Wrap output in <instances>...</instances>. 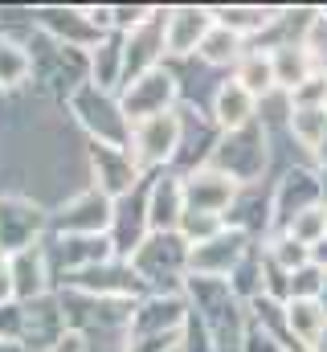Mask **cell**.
Here are the masks:
<instances>
[{
    "mask_svg": "<svg viewBox=\"0 0 327 352\" xmlns=\"http://www.w3.org/2000/svg\"><path fill=\"white\" fill-rule=\"evenodd\" d=\"M66 111H70V123L86 135V144H111V148L131 144V119H127L119 94L86 82L66 98Z\"/></svg>",
    "mask_w": 327,
    "mask_h": 352,
    "instance_id": "6da1fadb",
    "label": "cell"
},
{
    "mask_svg": "<svg viewBox=\"0 0 327 352\" xmlns=\"http://www.w3.org/2000/svg\"><path fill=\"white\" fill-rule=\"evenodd\" d=\"M127 263L144 295H180L188 283V246L180 234H152Z\"/></svg>",
    "mask_w": 327,
    "mask_h": 352,
    "instance_id": "7a4b0ae2",
    "label": "cell"
},
{
    "mask_svg": "<svg viewBox=\"0 0 327 352\" xmlns=\"http://www.w3.org/2000/svg\"><path fill=\"white\" fill-rule=\"evenodd\" d=\"M209 164H213L217 173H225L229 180H238L242 188L262 184L266 164H270V135H266V123L258 119V123H249L242 131L221 135L217 148H213V156H209Z\"/></svg>",
    "mask_w": 327,
    "mask_h": 352,
    "instance_id": "3957f363",
    "label": "cell"
},
{
    "mask_svg": "<svg viewBox=\"0 0 327 352\" xmlns=\"http://www.w3.org/2000/svg\"><path fill=\"white\" fill-rule=\"evenodd\" d=\"M127 152H131V160L139 164L144 176L176 168V156H180V107L131 123V144H127Z\"/></svg>",
    "mask_w": 327,
    "mask_h": 352,
    "instance_id": "277c9868",
    "label": "cell"
},
{
    "mask_svg": "<svg viewBox=\"0 0 327 352\" xmlns=\"http://www.w3.org/2000/svg\"><path fill=\"white\" fill-rule=\"evenodd\" d=\"M111 213H115V201L106 192H98L94 184H86L78 192H70L58 209H49V238H98V234H111Z\"/></svg>",
    "mask_w": 327,
    "mask_h": 352,
    "instance_id": "5b68a950",
    "label": "cell"
},
{
    "mask_svg": "<svg viewBox=\"0 0 327 352\" xmlns=\"http://www.w3.org/2000/svg\"><path fill=\"white\" fill-rule=\"evenodd\" d=\"M49 238V209L25 192L0 197V250L12 258L29 246H41Z\"/></svg>",
    "mask_w": 327,
    "mask_h": 352,
    "instance_id": "8992f818",
    "label": "cell"
},
{
    "mask_svg": "<svg viewBox=\"0 0 327 352\" xmlns=\"http://www.w3.org/2000/svg\"><path fill=\"white\" fill-rule=\"evenodd\" d=\"M258 246V238H249L238 226H225L217 238H209L205 246L188 250V278H213V283H229L234 270L249 258V250Z\"/></svg>",
    "mask_w": 327,
    "mask_h": 352,
    "instance_id": "52a82bcc",
    "label": "cell"
},
{
    "mask_svg": "<svg viewBox=\"0 0 327 352\" xmlns=\"http://www.w3.org/2000/svg\"><path fill=\"white\" fill-rule=\"evenodd\" d=\"M319 205H327L324 176L315 168H286L282 180H274L270 188V234L286 230L299 213L319 209Z\"/></svg>",
    "mask_w": 327,
    "mask_h": 352,
    "instance_id": "ba28073f",
    "label": "cell"
},
{
    "mask_svg": "<svg viewBox=\"0 0 327 352\" xmlns=\"http://www.w3.org/2000/svg\"><path fill=\"white\" fill-rule=\"evenodd\" d=\"M33 29L66 50H82L90 54L106 33L90 21L86 4H45V8H33Z\"/></svg>",
    "mask_w": 327,
    "mask_h": 352,
    "instance_id": "9c48e42d",
    "label": "cell"
},
{
    "mask_svg": "<svg viewBox=\"0 0 327 352\" xmlns=\"http://www.w3.org/2000/svg\"><path fill=\"white\" fill-rule=\"evenodd\" d=\"M119 102H123V111H127L131 123L152 119V115H164V111H176V107H180V74H176L172 62H168L160 70L135 78L131 87H123L119 90Z\"/></svg>",
    "mask_w": 327,
    "mask_h": 352,
    "instance_id": "30bf717a",
    "label": "cell"
},
{
    "mask_svg": "<svg viewBox=\"0 0 327 352\" xmlns=\"http://www.w3.org/2000/svg\"><path fill=\"white\" fill-rule=\"evenodd\" d=\"M209 29H213V8L209 4H172V8H164V54H168V62L196 58Z\"/></svg>",
    "mask_w": 327,
    "mask_h": 352,
    "instance_id": "8fae6325",
    "label": "cell"
},
{
    "mask_svg": "<svg viewBox=\"0 0 327 352\" xmlns=\"http://www.w3.org/2000/svg\"><path fill=\"white\" fill-rule=\"evenodd\" d=\"M86 168H90V184L98 192H106L111 201L127 197L144 180L139 164L131 160V152L127 148H111V144H86Z\"/></svg>",
    "mask_w": 327,
    "mask_h": 352,
    "instance_id": "7c38bea8",
    "label": "cell"
},
{
    "mask_svg": "<svg viewBox=\"0 0 327 352\" xmlns=\"http://www.w3.org/2000/svg\"><path fill=\"white\" fill-rule=\"evenodd\" d=\"M111 246L119 258H131L148 238H152V226H148V176L115 201V213H111Z\"/></svg>",
    "mask_w": 327,
    "mask_h": 352,
    "instance_id": "4fadbf2b",
    "label": "cell"
},
{
    "mask_svg": "<svg viewBox=\"0 0 327 352\" xmlns=\"http://www.w3.org/2000/svg\"><path fill=\"white\" fill-rule=\"evenodd\" d=\"M242 184L229 180L225 173H217L213 164L184 173V209L192 213H213V217H229V209L238 205Z\"/></svg>",
    "mask_w": 327,
    "mask_h": 352,
    "instance_id": "5bb4252c",
    "label": "cell"
},
{
    "mask_svg": "<svg viewBox=\"0 0 327 352\" xmlns=\"http://www.w3.org/2000/svg\"><path fill=\"white\" fill-rule=\"evenodd\" d=\"M58 287L82 291V295H98V299H144V287H139V278H135V270H131L127 258H111L102 266H90L82 274L62 278Z\"/></svg>",
    "mask_w": 327,
    "mask_h": 352,
    "instance_id": "9a60e30c",
    "label": "cell"
},
{
    "mask_svg": "<svg viewBox=\"0 0 327 352\" xmlns=\"http://www.w3.org/2000/svg\"><path fill=\"white\" fill-rule=\"evenodd\" d=\"M45 254H49V266H54V278H70V274H82L90 266H102L115 254L111 238L98 234V238H45Z\"/></svg>",
    "mask_w": 327,
    "mask_h": 352,
    "instance_id": "2e32d148",
    "label": "cell"
},
{
    "mask_svg": "<svg viewBox=\"0 0 327 352\" xmlns=\"http://www.w3.org/2000/svg\"><path fill=\"white\" fill-rule=\"evenodd\" d=\"M188 320V299L180 295H144L131 311L127 336H180Z\"/></svg>",
    "mask_w": 327,
    "mask_h": 352,
    "instance_id": "e0dca14e",
    "label": "cell"
},
{
    "mask_svg": "<svg viewBox=\"0 0 327 352\" xmlns=\"http://www.w3.org/2000/svg\"><path fill=\"white\" fill-rule=\"evenodd\" d=\"M66 332L70 328H66V311H62L58 291H49V295H41L33 303H21V340L29 349H37V352L54 349Z\"/></svg>",
    "mask_w": 327,
    "mask_h": 352,
    "instance_id": "ac0fdd59",
    "label": "cell"
},
{
    "mask_svg": "<svg viewBox=\"0 0 327 352\" xmlns=\"http://www.w3.org/2000/svg\"><path fill=\"white\" fill-rule=\"evenodd\" d=\"M8 278H12V303H33V299L49 295V291H58V278H54V266H49V254H45V242L12 254L8 258Z\"/></svg>",
    "mask_w": 327,
    "mask_h": 352,
    "instance_id": "d6986e66",
    "label": "cell"
},
{
    "mask_svg": "<svg viewBox=\"0 0 327 352\" xmlns=\"http://www.w3.org/2000/svg\"><path fill=\"white\" fill-rule=\"evenodd\" d=\"M258 107H262V102H258L242 82H234V74L221 78V82L213 87V94H209V119H213V127H217L221 135L258 123Z\"/></svg>",
    "mask_w": 327,
    "mask_h": 352,
    "instance_id": "ffe728a7",
    "label": "cell"
},
{
    "mask_svg": "<svg viewBox=\"0 0 327 352\" xmlns=\"http://www.w3.org/2000/svg\"><path fill=\"white\" fill-rule=\"evenodd\" d=\"M184 217V176L176 168L148 176V226L152 234H176Z\"/></svg>",
    "mask_w": 327,
    "mask_h": 352,
    "instance_id": "44dd1931",
    "label": "cell"
},
{
    "mask_svg": "<svg viewBox=\"0 0 327 352\" xmlns=\"http://www.w3.org/2000/svg\"><path fill=\"white\" fill-rule=\"evenodd\" d=\"M286 332H291L295 352L299 349H319V340L327 336L324 299H291V303H286Z\"/></svg>",
    "mask_w": 327,
    "mask_h": 352,
    "instance_id": "7402d4cb",
    "label": "cell"
},
{
    "mask_svg": "<svg viewBox=\"0 0 327 352\" xmlns=\"http://www.w3.org/2000/svg\"><path fill=\"white\" fill-rule=\"evenodd\" d=\"M282 8H262V4H213V21L229 33H238L242 41L249 37H262L278 25Z\"/></svg>",
    "mask_w": 327,
    "mask_h": 352,
    "instance_id": "603a6c76",
    "label": "cell"
},
{
    "mask_svg": "<svg viewBox=\"0 0 327 352\" xmlns=\"http://www.w3.org/2000/svg\"><path fill=\"white\" fill-rule=\"evenodd\" d=\"M270 62H274V87H278L282 98L315 74V62L307 58V50L299 41H274L270 45Z\"/></svg>",
    "mask_w": 327,
    "mask_h": 352,
    "instance_id": "cb8c5ba5",
    "label": "cell"
},
{
    "mask_svg": "<svg viewBox=\"0 0 327 352\" xmlns=\"http://www.w3.org/2000/svg\"><path fill=\"white\" fill-rule=\"evenodd\" d=\"M86 66H90V82L94 87L119 94V87H123V33H106L86 54Z\"/></svg>",
    "mask_w": 327,
    "mask_h": 352,
    "instance_id": "d4e9b609",
    "label": "cell"
},
{
    "mask_svg": "<svg viewBox=\"0 0 327 352\" xmlns=\"http://www.w3.org/2000/svg\"><path fill=\"white\" fill-rule=\"evenodd\" d=\"M33 82V50L12 37L0 33V94H16Z\"/></svg>",
    "mask_w": 327,
    "mask_h": 352,
    "instance_id": "484cf974",
    "label": "cell"
},
{
    "mask_svg": "<svg viewBox=\"0 0 327 352\" xmlns=\"http://www.w3.org/2000/svg\"><path fill=\"white\" fill-rule=\"evenodd\" d=\"M234 82H242L258 102H266V98H274L278 87H274V62H270V50H262V45H249L242 58H238V66H234Z\"/></svg>",
    "mask_w": 327,
    "mask_h": 352,
    "instance_id": "4316f807",
    "label": "cell"
},
{
    "mask_svg": "<svg viewBox=\"0 0 327 352\" xmlns=\"http://www.w3.org/2000/svg\"><path fill=\"white\" fill-rule=\"evenodd\" d=\"M245 50H249V45H245L238 33H229V29H221V25L213 21L209 37H205V41H201V50H196V62H201V66H209V70H234Z\"/></svg>",
    "mask_w": 327,
    "mask_h": 352,
    "instance_id": "83f0119b",
    "label": "cell"
},
{
    "mask_svg": "<svg viewBox=\"0 0 327 352\" xmlns=\"http://www.w3.org/2000/svg\"><path fill=\"white\" fill-rule=\"evenodd\" d=\"M286 131L299 148L315 152L327 140V107H286Z\"/></svg>",
    "mask_w": 327,
    "mask_h": 352,
    "instance_id": "f1b7e54d",
    "label": "cell"
},
{
    "mask_svg": "<svg viewBox=\"0 0 327 352\" xmlns=\"http://www.w3.org/2000/svg\"><path fill=\"white\" fill-rule=\"evenodd\" d=\"M299 45L307 50V58L315 62V70H327V8H311L307 12Z\"/></svg>",
    "mask_w": 327,
    "mask_h": 352,
    "instance_id": "f546056e",
    "label": "cell"
},
{
    "mask_svg": "<svg viewBox=\"0 0 327 352\" xmlns=\"http://www.w3.org/2000/svg\"><path fill=\"white\" fill-rule=\"evenodd\" d=\"M229 221L225 217H213V213H192V209H184V217H180V238H184V246L192 250V246H205L209 238H217L221 230H225Z\"/></svg>",
    "mask_w": 327,
    "mask_h": 352,
    "instance_id": "4dcf8cb0",
    "label": "cell"
},
{
    "mask_svg": "<svg viewBox=\"0 0 327 352\" xmlns=\"http://www.w3.org/2000/svg\"><path fill=\"white\" fill-rule=\"evenodd\" d=\"M278 234H291L295 242H303L307 250L315 246V242H324L327 238V205H319V209H307V213H299L286 230H278Z\"/></svg>",
    "mask_w": 327,
    "mask_h": 352,
    "instance_id": "1f68e13d",
    "label": "cell"
},
{
    "mask_svg": "<svg viewBox=\"0 0 327 352\" xmlns=\"http://www.w3.org/2000/svg\"><path fill=\"white\" fill-rule=\"evenodd\" d=\"M324 287H327V274L311 263L291 274V299H324ZM291 299H286V303H291Z\"/></svg>",
    "mask_w": 327,
    "mask_h": 352,
    "instance_id": "d6a6232c",
    "label": "cell"
},
{
    "mask_svg": "<svg viewBox=\"0 0 327 352\" xmlns=\"http://www.w3.org/2000/svg\"><path fill=\"white\" fill-rule=\"evenodd\" d=\"M156 16V8L152 4H111V29L115 33H131V29H139V25H148Z\"/></svg>",
    "mask_w": 327,
    "mask_h": 352,
    "instance_id": "836d02e7",
    "label": "cell"
},
{
    "mask_svg": "<svg viewBox=\"0 0 327 352\" xmlns=\"http://www.w3.org/2000/svg\"><path fill=\"white\" fill-rule=\"evenodd\" d=\"M286 107H327V74L324 70H315L299 90H291Z\"/></svg>",
    "mask_w": 327,
    "mask_h": 352,
    "instance_id": "e575fe53",
    "label": "cell"
},
{
    "mask_svg": "<svg viewBox=\"0 0 327 352\" xmlns=\"http://www.w3.org/2000/svg\"><path fill=\"white\" fill-rule=\"evenodd\" d=\"M45 352H90V349H86V340H82L78 332H66L54 349H45Z\"/></svg>",
    "mask_w": 327,
    "mask_h": 352,
    "instance_id": "d590c367",
    "label": "cell"
},
{
    "mask_svg": "<svg viewBox=\"0 0 327 352\" xmlns=\"http://www.w3.org/2000/svg\"><path fill=\"white\" fill-rule=\"evenodd\" d=\"M0 303H12V278H8V254L0 250Z\"/></svg>",
    "mask_w": 327,
    "mask_h": 352,
    "instance_id": "8d00e7d4",
    "label": "cell"
},
{
    "mask_svg": "<svg viewBox=\"0 0 327 352\" xmlns=\"http://www.w3.org/2000/svg\"><path fill=\"white\" fill-rule=\"evenodd\" d=\"M311 266H319V270L327 274V238H324V242H315V246H311Z\"/></svg>",
    "mask_w": 327,
    "mask_h": 352,
    "instance_id": "74e56055",
    "label": "cell"
},
{
    "mask_svg": "<svg viewBox=\"0 0 327 352\" xmlns=\"http://www.w3.org/2000/svg\"><path fill=\"white\" fill-rule=\"evenodd\" d=\"M0 352H37V349H29L25 340H0Z\"/></svg>",
    "mask_w": 327,
    "mask_h": 352,
    "instance_id": "f35d334b",
    "label": "cell"
},
{
    "mask_svg": "<svg viewBox=\"0 0 327 352\" xmlns=\"http://www.w3.org/2000/svg\"><path fill=\"white\" fill-rule=\"evenodd\" d=\"M311 156H315V164H319V168L327 173V140L319 144V148H315V152H311Z\"/></svg>",
    "mask_w": 327,
    "mask_h": 352,
    "instance_id": "ab89813d",
    "label": "cell"
},
{
    "mask_svg": "<svg viewBox=\"0 0 327 352\" xmlns=\"http://www.w3.org/2000/svg\"><path fill=\"white\" fill-rule=\"evenodd\" d=\"M324 307H327V287H324Z\"/></svg>",
    "mask_w": 327,
    "mask_h": 352,
    "instance_id": "60d3db41",
    "label": "cell"
},
{
    "mask_svg": "<svg viewBox=\"0 0 327 352\" xmlns=\"http://www.w3.org/2000/svg\"><path fill=\"white\" fill-rule=\"evenodd\" d=\"M299 352H315V349H299Z\"/></svg>",
    "mask_w": 327,
    "mask_h": 352,
    "instance_id": "b9f144b4",
    "label": "cell"
}]
</instances>
